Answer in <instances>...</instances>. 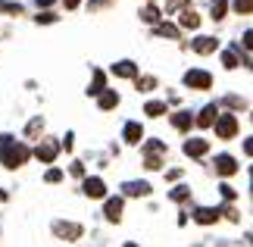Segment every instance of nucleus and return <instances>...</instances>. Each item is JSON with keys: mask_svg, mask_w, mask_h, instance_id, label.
Instances as JSON below:
<instances>
[{"mask_svg": "<svg viewBox=\"0 0 253 247\" xmlns=\"http://www.w3.org/2000/svg\"><path fill=\"white\" fill-rule=\"evenodd\" d=\"M0 160H3L6 169H16L28 160V147L25 144H13L9 135H0Z\"/></svg>", "mask_w": 253, "mask_h": 247, "instance_id": "nucleus-1", "label": "nucleus"}, {"mask_svg": "<svg viewBox=\"0 0 253 247\" xmlns=\"http://www.w3.org/2000/svg\"><path fill=\"white\" fill-rule=\"evenodd\" d=\"M235 135H238V116L235 113L216 116V138H235Z\"/></svg>", "mask_w": 253, "mask_h": 247, "instance_id": "nucleus-2", "label": "nucleus"}, {"mask_svg": "<svg viewBox=\"0 0 253 247\" xmlns=\"http://www.w3.org/2000/svg\"><path fill=\"white\" fill-rule=\"evenodd\" d=\"M184 85L197 88V91H207V88L212 85V75L203 72V69H191V72H184Z\"/></svg>", "mask_w": 253, "mask_h": 247, "instance_id": "nucleus-3", "label": "nucleus"}, {"mask_svg": "<svg viewBox=\"0 0 253 247\" xmlns=\"http://www.w3.org/2000/svg\"><path fill=\"white\" fill-rule=\"evenodd\" d=\"M53 232L60 235L63 241H75V238H82V225H79V222H53Z\"/></svg>", "mask_w": 253, "mask_h": 247, "instance_id": "nucleus-4", "label": "nucleus"}, {"mask_svg": "<svg viewBox=\"0 0 253 247\" xmlns=\"http://www.w3.org/2000/svg\"><path fill=\"white\" fill-rule=\"evenodd\" d=\"M216 47H219V41H216V38H210V35H200V38H194V41H191V50L194 53H212Z\"/></svg>", "mask_w": 253, "mask_h": 247, "instance_id": "nucleus-5", "label": "nucleus"}, {"mask_svg": "<svg viewBox=\"0 0 253 247\" xmlns=\"http://www.w3.org/2000/svg\"><path fill=\"white\" fill-rule=\"evenodd\" d=\"M56 150H60V144H56V141H41L35 153H38V160H41V163H53Z\"/></svg>", "mask_w": 253, "mask_h": 247, "instance_id": "nucleus-6", "label": "nucleus"}, {"mask_svg": "<svg viewBox=\"0 0 253 247\" xmlns=\"http://www.w3.org/2000/svg\"><path fill=\"white\" fill-rule=\"evenodd\" d=\"M210 150V144L203 141V138H188V141H184V153L188 156H203Z\"/></svg>", "mask_w": 253, "mask_h": 247, "instance_id": "nucleus-7", "label": "nucleus"}, {"mask_svg": "<svg viewBox=\"0 0 253 247\" xmlns=\"http://www.w3.org/2000/svg\"><path fill=\"white\" fill-rule=\"evenodd\" d=\"M216 172H219V175H235V172H238V163H235V156H228V153L216 156Z\"/></svg>", "mask_w": 253, "mask_h": 247, "instance_id": "nucleus-8", "label": "nucleus"}, {"mask_svg": "<svg viewBox=\"0 0 253 247\" xmlns=\"http://www.w3.org/2000/svg\"><path fill=\"white\" fill-rule=\"evenodd\" d=\"M216 116H219V103H210V106H203V110H200V116H197L194 122L207 128V125H212V122H216Z\"/></svg>", "mask_w": 253, "mask_h": 247, "instance_id": "nucleus-9", "label": "nucleus"}, {"mask_svg": "<svg viewBox=\"0 0 253 247\" xmlns=\"http://www.w3.org/2000/svg\"><path fill=\"white\" fill-rule=\"evenodd\" d=\"M122 191L128 194V197H147V194H150V185H147V182H125Z\"/></svg>", "mask_w": 253, "mask_h": 247, "instance_id": "nucleus-10", "label": "nucleus"}, {"mask_svg": "<svg viewBox=\"0 0 253 247\" xmlns=\"http://www.w3.org/2000/svg\"><path fill=\"white\" fill-rule=\"evenodd\" d=\"M103 213H106V219H110V222H119L122 219V197H110Z\"/></svg>", "mask_w": 253, "mask_h": 247, "instance_id": "nucleus-11", "label": "nucleus"}, {"mask_svg": "<svg viewBox=\"0 0 253 247\" xmlns=\"http://www.w3.org/2000/svg\"><path fill=\"white\" fill-rule=\"evenodd\" d=\"M113 75L116 78H134V75H138V66H134L131 60H122V63L113 66Z\"/></svg>", "mask_w": 253, "mask_h": 247, "instance_id": "nucleus-12", "label": "nucleus"}, {"mask_svg": "<svg viewBox=\"0 0 253 247\" xmlns=\"http://www.w3.org/2000/svg\"><path fill=\"white\" fill-rule=\"evenodd\" d=\"M194 219L200 225H210V222L219 219V210H212V206H197V210H194Z\"/></svg>", "mask_w": 253, "mask_h": 247, "instance_id": "nucleus-13", "label": "nucleus"}, {"mask_svg": "<svg viewBox=\"0 0 253 247\" xmlns=\"http://www.w3.org/2000/svg\"><path fill=\"white\" fill-rule=\"evenodd\" d=\"M125 141H128V144H138L141 141V138H144V128H141V122H125Z\"/></svg>", "mask_w": 253, "mask_h": 247, "instance_id": "nucleus-14", "label": "nucleus"}, {"mask_svg": "<svg viewBox=\"0 0 253 247\" xmlns=\"http://www.w3.org/2000/svg\"><path fill=\"white\" fill-rule=\"evenodd\" d=\"M84 194L87 197H103L106 194V185L100 179H84Z\"/></svg>", "mask_w": 253, "mask_h": 247, "instance_id": "nucleus-15", "label": "nucleus"}, {"mask_svg": "<svg viewBox=\"0 0 253 247\" xmlns=\"http://www.w3.org/2000/svg\"><path fill=\"white\" fill-rule=\"evenodd\" d=\"M172 125H175V128H181V132H188V128L194 125V116H191L188 110H181V113H175V116H172Z\"/></svg>", "mask_w": 253, "mask_h": 247, "instance_id": "nucleus-16", "label": "nucleus"}, {"mask_svg": "<svg viewBox=\"0 0 253 247\" xmlns=\"http://www.w3.org/2000/svg\"><path fill=\"white\" fill-rule=\"evenodd\" d=\"M103 85H106V75L100 72V69H94V82H91V88H87V94H103Z\"/></svg>", "mask_w": 253, "mask_h": 247, "instance_id": "nucleus-17", "label": "nucleus"}, {"mask_svg": "<svg viewBox=\"0 0 253 247\" xmlns=\"http://www.w3.org/2000/svg\"><path fill=\"white\" fill-rule=\"evenodd\" d=\"M113 106H119V94H116V91H103L100 94V110H113Z\"/></svg>", "mask_w": 253, "mask_h": 247, "instance_id": "nucleus-18", "label": "nucleus"}, {"mask_svg": "<svg viewBox=\"0 0 253 247\" xmlns=\"http://www.w3.org/2000/svg\"><path fill=\"white\" fill-rule=\"evenodd\" d=\"M144 113H147V116H153V119H157V116L169 113V110H166V103H163V100H150L147 106H144Z\"/></svg>", "mask_w": 253, "mask_h": 247, "instance_id": "nucleus-19", "label": "nucleus"}, {"mask_svg": "<svg viewBox=\"0 0 253 247\" xmlns=\"http://www.w3.org/2000/svg\"><path fill=\"white\" fill-rule=\"evenodd\" d=\"M181 25L184 28H197L200 25V16L194 13V9H184V13H181Z\"/></svg>", "mask_w": 253, "mask_h": 247, "instance_id": "nucleus-20", "label": "nucleus"}, {"mask_svg": "<svg viewBox=\"0 0 253 247\" xmlns=\"http://www.w3.org/2000/svg\"><path fill=\"white\" fill-rule=\"evenodd\" d=\"M225 6H228V0H210V9H212V19H222L225 16Z\"/></svg>", "mask_w": 253, "mask_h": 247, "instance_id": "nucleus-21", "label": "nucleus"}, {"mask_svg": "<svg viewBox=\"0 0 253 247\" xmlns=\"http://www.w3.org/2000/svg\"><path fill=\"white\" fill-rule=\"evenodd\" d=\"M134 85H138V91H153V88H157V78L153 75H138Z\"/></svg>", "mask_w": 253, "mask_h": 247, "instance_id": "nucleus-22", "label": "nucleus"}, {"mask_svg": "<svg viewBox=\"0 0 253 247\" xmlns=\"http://www.w3.org/2000/svg\"><path fill=\"white\" fill-rule=\"evenodd\" d=\"M141 19H144V22H160V9L153 6V3L144 6V9H141Z\"/></svg>", "mask_w": 253, "mask_h": 247, "instance_id": "nucleus-23", "label": "nucleus"}, {"mask_svg": "<svg viewBox=\"0 0 253 247\" xmlns=\"http://www.w3.org/2000/svg\"><path fill=\"white\" fill-rule=\"evenodd\" d=\"M157 35H160V38H178V28L169 25V22H160V25H157Z\"/></svg>", "mask_w": 253, "mask_h": 247, "instance_id": "nucleus-24", "label": "nucleus"}, {"mask_svg": "<svg viewBox=\"0 0 253 247\" xmlns=\"http://www.w3.org/2000/svg\"><path fill=\"white\" fill-rule=\"evenodd\" d=\"M41 132H44V119H32V122H28V128H25L28 138H35V135H41Z\"/></svg>", "mask_w": 253, "mask_h": 247, "instance_id": "nucleus-25", "label": "nucleus"}, {"mask_svg": "<svg viewBox=\"0 0 253 247\" xmlns=\"http://www.w3.org/2000/svg\"><path fill=\"white\" fill-rule=\"evenodd\" d=\"M169 197H172V200H178V203H181V200H188V197H191V188H184V185H178V188H175V191H172Z\"/></svg>", "mask_w": 253, "mask_h": 247, "instance_id": "nucleus-26", "label": "nucleus"}, {"mask_svg": "<svg viewBox=\"0 0 253 247\" xmlns=\"http://www.w3.org/2000/svg\"><path fill=\"white\" fill-rule=\"evenodd\" d=\"M222 103H225V106H231V110H244V106H247V103L241 100L238 94H228V97H225V100H222Z\"/></svg>", "mask_w": 253, "mask_h": 247, "instance_id": "nucleus-27", "label": "nucleus"}, {"mask_svg": "<svg viewBox=\"0 0 253 247\" xmlns=\"http://www.w3.org/2000/svg\"><path fill=\"white\" fill-rule=\"evenodd\" d=\"M250 6H253V0H235V13L238 16H250Z\"/></svg>", "mask_w": 253, "mask_h": 247, "instance_id": "nucleus-28", "label": "nucleus"}, {"mask_svg": "<svg viewBox=\"0 0 253 247\" xmlns=\"http://www.w3.org/2000/svg\"><path fill=\"white\" fill-rule=\"evenodd\" d=\"M0 9H3L6 16H19V13H22V6H19V3H6V0H0Z\"/></svg>", "mask_w": 253, "mask_h": 247, "instance_id": "nucleus-29", "label": "nucleus"}, {"mask_svg": "<svg viewBox=\"0 0 253 247\" xmlns=\"http://www.w3.org/2000/svg\"><path fill=\"white\" fill-rule=\"evenodd\" d=\"M222 63H225V69H235L238 66V53L235 50H225V53H222Z\"/></svg>", "mask_w": 253, "mask_h": 247, "instance_id": "nucleus-30", "label": "nucleus"}, {"mask_svg": "<svg viewBox=\"0 0 253 247\" xmlns=\"http://www.w3.org/2000/svg\"><path fill=\"white\" fill-rule=\"evenodd\" d=\"M144 150H147V153H163V150H166V144H163V141H147V144H144Z\"/></svg>", "mask_w": 253, "mask_h": 247, "instance_id": "nucleus-31", "label": "nucleus"}, {"mask_svg": "<svg viewBox=\"0 0 253 247\" xmlns=\"http://www.w3.org/2000/svg\"><path fill=\"white\" fill-rule=\"evenodd\" d=\"M144 166H147V169H160V166H163L160 153H147V163H144Z\"/></svg>", "mask_w": 253, "mask_h": 247, "instance_id": "nucleus-32", "label": "nucleus"}, {"mask_svg": "<svg viewBox=\"0 0 253 247\" xmlns=\"http://www.w3.org/2000/svg\"><path fill=\"white\" fill-rule=\"evenodd\" d=\"M222 197H225V200H235V197H238V191H235L231 185H222Z\"/></svg>", "mask_w": 253, "mask_h": 247, "instance_id": "nucleus-33", "label": "nucleus"}, {"mask_svg": "<svg viewBox=\"0 0 253 247\" xmlns=\"http://www.w3.org/2000/svg\"><path fill=\"white\" fill-rule=\"evenodd\" d=\"M41 22H56V13H44V16H38V25Z\"/></svg>", "mask_w": 253, "mask_h": 247, "instance_id": "nucleus-34", "label": "nucleus"}, {"mask_svg": "<svg viewBox=\"0 0 253 247\" xmlns=\"http://www.w3.org/2000/svg\"><path fill=\"white\" fill-rule=\"evenodd\" d=\"M60 179H63L60 169H50V172H47V182H60Z\"/></svg>", "mask_w": 253, "mask_h": 247, "instance_id": "nucleus-35", "label": "nucleus"}, {"mask_svg": "<svg viewBox=\"0 0 253 247\" xmlns=\"http://www.w3.org/2000/svg\"><path fill=\"white\" fill-rule=\"evenodd\" d=\"M181 3H184V0H169V6H166V9H169V13H172V9H178Z\"/></svg>", "mask_w": 253, "mask_h": 247, "instance_id": "nucleus-36", "label": "nucleus"}, {"mask_svg": "<svg viewBox=\"0 0 253 247\" xmlns=\"http://www.w3.org/2000/svg\"><path fill=\"white\" fill-rule=\"evenodd\" d=\"M63 3H66V9H75V6L82 3V0H63Z\"/></svg>", "mask_w": 253, "mask_h": 247, "instance_id": "nucleus-37", "label": "nucleus"}, {"mask_svg": "<svg viewBox=\"0 0 253 247\" xmlns=\"http://www.w3.org/2000/svg\"><path fill=\"white\" fill-rule=\"evenodd\" d=\"M103 3H110V0H91V9H97V6H103Z\"/></svg>", "mask_w": 253, "mask_h": 247, "instance_id": "nucleus-38", "label": "nucleus"}, {"mask_svg": "<svg viewBox=\"0 0 253 247\" xmlns=\"http://www.w3.org/2000/svg\"><path fill=\"white\" fill-rule=\"evenodd\" d=\"M53 3V0H38V6H50Z\"/></svg>", "mask_w": 253, "mask_h": 247, "instance_id": "nucleus-39", "label": "nucleus"}, {"mask_svg": "<svg viewBox=\"0 0 253 247\" xmlns=\"http://www.w3.org/2000/svg\"><path fill=\"white\" fill-rule=\"evenodd\" d=\"M0 200H6V194H3V191H0Z\"/></svg>", "mask_w": 253, "mask_h": 247, "instance_id": "nucleus-40", "label": "nucleus"}, {"mask_svg": "<svg viewBox=\"0 0 253 247\" xmlns=\"http://www.w3.org/2000/svg\"><path fill=\"white\" fill-rule=\"evenodd\" d=\"M125 247H138V244H131V241H128V244H125Z\"/></svg>", "mask_w": 253, "mask_h": 247, "instance_id": "nucleus-41", "label": "nucleus"}]
</instances>
